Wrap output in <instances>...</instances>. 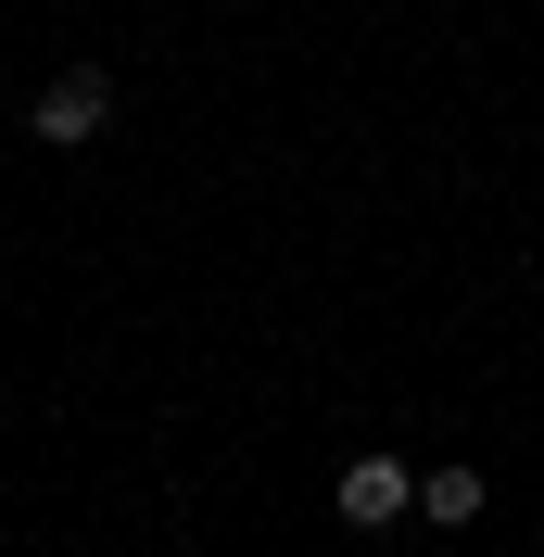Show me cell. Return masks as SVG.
I'll return each mask as SVG.
<instances>
[{"label": "cell", "mask_w": 544, "mask_h": 557, "mask_svg": "<svg viewBox=\"0 0 544 557\" xmlns=\"http://www.w3.org/2000/svg\"><path fill=\"white\" fill-rule=\"evenodd\" d=\"M102 127H114V76L102 64H64L38 89V114H26V139H51V152H89Z\"/></svg>", "instance_id": "1"}, {"label": "cell", "mask_w": 544, "mask_h": 557, "mask_svg": "<svg viewBox=\"0 0 544 557\" xmlns=\"http://www.w3.org/2000/svg\"><path fill=\"white\" fill-rule=\"evenodd\" d=\"M406 507H418L406 456H355V469H342V520H355V532H393Z\"/></svg>", "instance_id": "2"}, {"label": "cell", "mask_w": 544, "mask_h": 557, "mask_svg": "<svg viewBox=\"0 0 544 557\" xmlns=\"http://www.w3.org/2000/svg\"><path fill=\"white\" fill-rule=\"evenodd\" d=\"M418 520H431V532H469L481 520V469H431V482H418Z\"/></svg>", "instance_id": "3"}]
</instances>
